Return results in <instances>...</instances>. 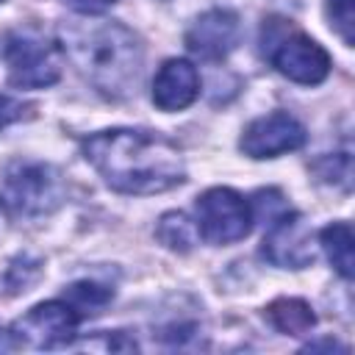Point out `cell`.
<instances>
[{
  "label": "cell",
  "mask_w": 355,
  "mask_h": 355,
  "mask_svg": "<svg viewBox=\"0 0 355 355\" xmlns=\"http://www.w3.org/2000/svg\"><path fill=\"white\" fill-rule=\"evenodd\" d=\"M3 191L8 205L25 216H42L61 205L64 180L55 166L42 161H14L6 169Z\"/></svg>",
  "instance_id": "obj_4"
},
{
  "label": "cell",
  "mask_w": 355,
  "mask_h": 355,
  "mask_svg": "<svg viewBox=\"0 0 355 355\" xmlns=\"http://www.w3.org/2000/svg\"><path fill=\"white\" fill-rule=\"evenodd\" d=\"M319 244L327 255V261L333 263V269L349 280L352 277V266H355V250H352V227L347 222H333L327 227H322L319 233Z\"/></svg>",
  "instance_id": "obj_13"
},
{
  "label": "cell",
  "mask_w": 355,
  "mask_h": 355,
  "mask_svg": "<svg viewBox=\"0 0 355 355\" xmlns=\"http://www.w3.org/2000/svg\"><path fill=\"white\" fill-rule=\"evenodd\" d=\"M155 236H158V241H161L166 250H172V252H189V250L197 244L200 230H197V225H194L186 214L169 211V214H164V216L158 219Z\"/></svg>",
  "instance_id": "obj_14"
},
{
  "label": "cell",
  "mask_w": 355,
  "mask_h": 355,
  "mask_svg": "<svg viewBox=\"0 0 355 355\" xmlns=\"http://www.w3.org/2000/svg\"><path fill=\"white\" fill-rule=\"evenodd\" d=\"M111 297H114V291L94 283V280H80V283H72L67 288V302L80 313V319L100 313L111 302Z\"/></svg>",
  "instance_id": "obj_15"
},
{
  "label": "cell",
  "mask_w": 355,
  "mask_h": 355,
  "mask_svg": "<svg viewBox=\"0 0 355 355\" xmlns=\"http://www.w3.org/2000/svg\"><path fill=\"white\" fill-rule=\"evenodd\" d=\"M263 258L283 269H305L313 263V233L302 214L283 211L275 219H269V230L263 236L261 247Z\"/></svg>",
  "instance_id": "obj_8"
},
{
  "label": "cell",
  "mask_w": 355,
  "mask_h": 355,
  "mask_svg": "<svg viewBox=\"0 0 355 355\" xmlns=\"http://www.w3.org/2000/svg\"><path fill=\"white\" fill-rule=\"evenodd\" d=\"M61 53L75 69L105 97H128L136 92L144 64L141 39L122 22L78 19L64 22L58 31Z\"/></svg>",
  "instance_id": "obj_2"
},
{
  "label": "cell",
  "mask_w": 355,
  "mask_h": 355,
  "mask_svg": "<svg viewBox=\"0 0 355 355\" xmlns=\"http://www.w3.org/2000/svg\"><path fill=\"white\" fill-rule=\"evenodd\" d=\"M28 111H31L28 103H22L17 97H8V94H0V130L14 125V122H19Z\"/></svg>",
  "instance_id": "obj_17"
},
{
  "label": "cell",
  "mask_w": 355,
  "mask_h": 355,
  "mask_svg": "<svg viewBox=\"0 0 355 355\" xmlns=\"http://www.w3.org/2000/svg\"><path fill=\"white\" fill-rule=\"evenodd\" d=\"M80 324V313L67 302V300H47L25 311L14 324H11V338L14 344H25L33 349H53V347H67Z\"/></svg>",
  "instance_id": "obj_6"
},
{
  "label": "cell",
  "mask_w": 355,
  "mask_h": 355,
  "mask_svg": "<svg viewBox=\"0 0 355 355\" xmlns=\"http://www.w3.org/2000/svg\"><path fill=\"white\" fill-rule=\"evenodd\" d=\"M83 158L122 194H158L186 180L183 153L175 141L153 130H100L83 141Z\"/></svg>",
  "instance_id": "obj_1"
},
{
  "label": "cell",
  "mask_w": 355,
  "mask_h": 355,
  "mask_svg": "<svg viewBox=\"0 0 355 355\" xmlns=\"http://www.w3.org/2000/svg\"><path fill=\"white\" fill-rule=\"evenodd\" d=\"M197 230L208 244L241 241L252 230V208L239 191L214 186L197 197Z\"/></svg>",
  "instance_id": "obj_5"
},
{
  "label": "cell",
  "mask_w": 355,
  "mask_h": 355,
  "mask_svg": "<svg viewBox=\"0 0 355 355\" xmlns=\"http://www.w3.org/2000/svg\"><path fill=\"white\" fill-rule=\"evenodd\" d=\"M327 19L330 28L341 36L347 47L355 44V8L352 0H327Z\"/></svg>",
  "instance_id": "obj_16"
},
{
  "label": "cell",
  "mask_w": 355,
  "mask_h": 355,
  "mask_svg": "<svg viewBox=\"0 0 355 355\" xmlns=\"http://www.w3.org/2000/svg\"><path fill=\"white\" fill-rule=\"evenodd\" d=\"M266 319L286 336H305L316 324L313 308L300 297H280L266 305Z\"/></svg>",
  "instance_id": "obj_12"
},
{
  "label": "cell",
  "mask_w": 355,
  "mask_h": 355,
  "mask_svg": "<svg viewBox=\"0 0 355 355\" xmlns=\"http://www.w3.org/2000/svg\"><path fill=\"white\" fill-rule=\"evenodd\" d=\"M67 3H69L75 11H80V14L89 17V14H103V11L111 8L116 0H67Z\"/></svg>",
  "instance_id": "obj_18"
},
{
  "label": "cell",
  "mask_w": 355,
  "mask_h": 355,
  "mask_svg": "<svg viewBox=\"0 0 355 355\" xmlns=\"http://www.w3.org/2000/svg\"><path fill=\"white\" fill-rule=\"evenodd\" d=\"M17 344H14V338H11V333L8 330H0V349H14Z\"/></svg>",
  "instance_id": "obj_19"
},
{
  "label": "cell",
  "mask_w": 355,
  "mask_h": 355,
  "mask_svg": "<svg viewBox=\"0 0 355 355\" xmlns=\"http://www.w3.org/2000/svg\"><path fill=\"white\" fill-rule=\"evenodd\" d=\"M8 80L19 89H47L61 78V47L36 31H14L6 36Z\"/></svg>",
  "instance_id": "obj_3"
},
{
  "label": "cell",
  "mask_w": 355,
  "mask_h": 355,
  "mask_svg": "<svg viewBox=\"0 0 355 355\" xmlns=\"http://www.w3.org/2000/svg\"><path fill=\"white\" fill-rule=\"evenodd\" d=\"M0 3H3V0H0Z\"/></svg>",
  "instance_id": "obj_21"
},
{
  "label": "cell",
  "mask_w": 355,
  "mask_h": 355,
  "mask_svg": "<svg viewBox=\"0 0 355 355\" xmlns=\"http://www.w3.org/2000/svg\"><path fill=\"white\" fill-rule=\"evenodd\" d=\"M269 42V61L272 67L294 83L316 86L330 75V55L327 50L300 31H288L283 36H263Z\"/></svg>",
  "instance_id": "obj_7"
},
{
  "label": "cell",
  "mask_w": 355,
  "mask_h": 355,
  "mask_svg": "<svg viewBox=\"0 0 355 355\" xmlns=\"http://www.w3.org/2000/svg\"><path fill=\"white\" fill-rule=\"evenodd\" d=\"M6 230H8V216H6V208H3V202H0V239L6 236Z\"/></svg>",
  "instance_id": "obj_20"
},
{
  "label": "cell",
  "mask_w": 355,
  "mask_h": 355,
  "mask_svg": "<svg viewBox=\"0 0 355 355\" xmlns=\"http://www.w3.org/2000/svg\"><path fill=\"white\" fill-rule=\"evenodd\" d=\"M302 144H305V128L286 111H272L266 116L252 119L239 139L241 153L255 161L277 158L283 153L300 150Z\"/></svg>",
  "instance_id": "obj_9"
},
{
  "label": "cell",
  "mask_w": 355,
  "mask_h": 355,
  "mask_svg": "<svg viewBox=\"0 0 355 355\" xmlns=\"http://www.w3.org/2000/svg\"><path fill=\"white\" fill-rule=\"evenodd\" d=\"M200 97V72L186 58H169L161 64L153 80V103L161 111H183Z\"/></svg>",
  "instance_id": "obj_11"
},
{
  "label": "cell",
  "mask_w": 355,
  "mask_h": 355,
  "mask_svg": "<svg viewBox=\"0 0 355 355\" xmlns=\"http://www.w3.org/2000/svg\"><path fill=\"white\" fill-rule=\"evenodd\" d=\"M241 39V22L227 8H211L200 14L186 31V47L202 61L227 58Z\"/></svg>",
  "instance_id": "obj_10"
}]
</instances>
